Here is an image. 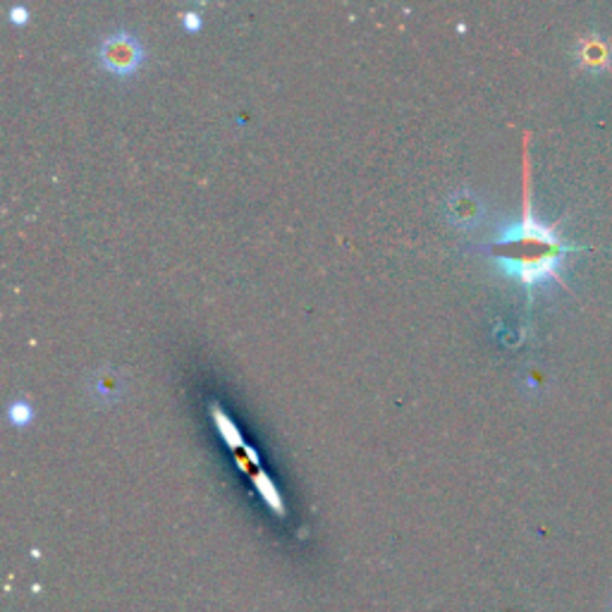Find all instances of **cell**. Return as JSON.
I'll use <instances>...</instances> for the list:
<instances>
[{
  "label": "cell",
  "mask_w": 612,
  "mask_h": 612,
  "mask_svg": "<svg viewBox=\"0 0 612 612\" xmlns=\"http://www.w3.org/2000/svg\"><path fill=\"white\" fill-rule=\"evenodd\" d=\"M483 254L501 266V271L519 280L527 290L545 283V280L560 278V261L567 254L586 251V247H574L560 237L555 225H545L533 215L531 207V163H529V134L525 137V207H521V221L509 225L495 235V239L479 245Z\"/></svg>",
  "instance_id": "obj_1"
},
{
  "label": "cell",
  "mask_w": 612,
  "mask_h": 612,
  "mask_svg": "<svg viewBox=\"0 0 612 612\" xmlns=\"http://www.w3.org/2000/svg\"><path fill=\"white\" fill-rule=\"evenodd\" d=\"M98 66L115 76H132L144 66L146 50L130 32H115L101 38L96 48Z\"/></svg>",
  "instance_id": "obj_2"
},
{
  "label": "cell",
  "mask_w": 612,
  "mask_h": 612,
  "mask_svg": "<svg viewBox=\"0 0 612 612\" xmlns=\"http://www.w3.org/2000/svg\"><path fill=\"white\" fill-rule=\"evenodd\" d=\"M445 213H448L452 225L462 229H474L483 221V215H486V207H483L481 197L462 189L455 191L448 203H445Z\"/></svg>",
  "instance_id": "obj_3"
},
{
  "label": "cell",
  "mask_w": 612,
  "mask_h": 612,
  "mask_svg": "<svg viewBox=\"0 0 612 612\" xmlns=\"http://www.w3.org/2000/svg\"><path fill=\"white\" fill-rule=\"evenodd\" d=\"M577 60H579V66L586 68V70H596V72H601L610 66V60H612V50L608 46L605 38H584V42H579V50H577Z\"/></svg>",
  "instance_id": "obj_4"
},
{
  "label": "cell",
  "mask_w": 612,
  "mask_h": 612,
  "mask_svg": "<svg viewBox=\"0 0 612 612\" xmlns=\"http://www.w3.org/2000/svg\"><path fill=\"white\" fill-rule=\"evenodd\" d=\"M211 419H213V424L215 428H219L221 433V438L225 440V445L229 450H239V448H247V443H245V436H242V431L235 426V421L229 419L223 410H221V404L219 402H213L211 407Z\"/></svg>",
  "instance_id": "obj_5"
},
{
  "label": "cell",
  "mask_w": 612,
  "mask_h": 612,
  "mask_svg": "<svg viewBox=\"0 0 612 612\" xmlns=\"http://www.w3.org/2000/svg\"><path fill=\"white\" fill-rule=\"evenodd\" d=\"M254 486L259 489V493L263 495V501L268 505L278 509V513H283V497H280L275 483L271 481V476L266 474V471H257V474H254Z\"/></svg>",
  "instance_id": "obj_6"
},
{
  "label": "cell",
  "mask_w": 612,
  "mask_h": 612,
  "mask_svg": "<svg viewBox=\"0 0 612 612\" xmlns=\"http://www.w3.org/2000/svg\"><path fill=\"white\" fill-rule=\"evenodd\" d=\"M8 421L12 426H30L32 421H34V407L30 402H24V400H15V402H10L8 407Z\"/></svg>",
  "instance_id": "obj_7"
},
{
  "label": "cell",
  "mask_w": 612,
  "mask_h": 612,
  "mask_svg": "<svg viewBox=\"0 0 612 612\" xmlns=\"http://www.w3.org/2000/svg\"><path fill=\"white\" fill-rule=\"evenodd\" d=\"M8 17H10L12 24H24V22L30 20V12H27V8H24V5H12L10 12H8Z\"/></svg>",
  "instance_id": "obj_8"
},
{
  "label": "cell",
  "mask_w": 612,
  "mask_h": 612,
  "mask_svg": "<svg viewBox=\"0 0 612 612\" xmlns=\"http://www.w3.org/2000/svg\"><path fill=\"white\" fill-rule=\"evenodd\" d=\"M183 24H185V30L197 32L201 27V15H199L197 10H189V12H185V15H183Z\"/></svg>",
  "instance_id": "obj_9"
}]
</instances>
